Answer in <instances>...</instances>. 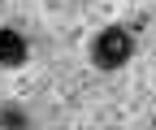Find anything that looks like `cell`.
Returning <instances> with one entry per match:
<instances>
[{
	"mask_svg": "<svg viewBox=\"0 0 156 130\" xmlns=\"http://www.w3.org/2000/svg\"><path fill=\"white\" fill-rule=\"evenodd\" d=\"M152 130H156V126H152Z\"/></svg>",
	"mask_w": 156,
	"mask_h": 130,
	"instance_id": "3",
	"label": "cell"
},
{
	"mask_svg": "<svg viewBox=\"0 0 156 130\" xmlns=\"http://www.w3.org/2000/svg\"><path fill=\"white\" fill-rule=\"evenodd\" d=\"M130 52H134V39H130V30L122 26H108L95 35V44H91V61L100 65V69H122L130 61Z\"/></svg>",
	"mask_w": 156,
	"mask_h": 130,
	"instance_id": "1",
	"label": "cell"
},
{
	"mask_svg": "<svg viewBox=\"0 0 156 130\" xmlns=\"http://www.w3.org/2000/svg\"><path fill=\"white\" fill-rule=\"evenodd\" d=\"M26 61V39L17 30H9V26H0V65H22Z\"/></svg>",
	"mask_w": 156,
	"mask_h": 130,
	"instance_id": "2",
	"label": "cell"
}]
</instances>
